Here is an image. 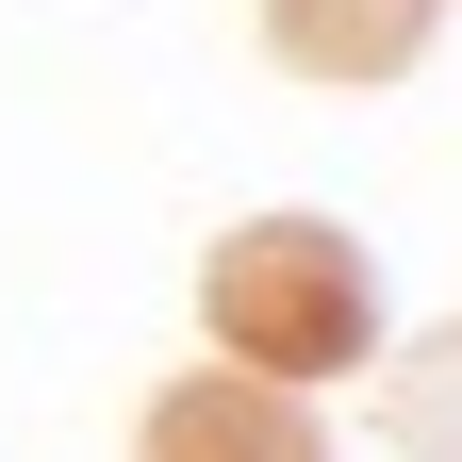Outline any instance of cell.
<instances>
[{
  "instance_id": "cell-3",
  "label": "cell",
  "mask_w": 462,
  "mask_h": 462,
  "mask_svg": "<svg viewBox=\"0 0 462 462\" xmlns=\"http://www.w3.org/2000/svg\"><path fill=\"white\" fill-rule=\"evenodd\" d=\"M430 17L446 0H264V50L298 83H330V99H364V83H396L430 50Z\"/></svg>"
},
{
  "instance_id": "cell-2",
  "label": "cell",
  "mask_w": 462,
  "mask_h": 462,
  "mask_svg": "<svg viewBox=\"0 0 462 462\" xmlns=\"http://www.w3.org/2000/svg\"><path fill=\"white\" fill-rule=\"evenodd\" d=\"M133 462H330L314 396L298 380H248V364H199L133 413Z\"/></svg>"
},
{
  "instance_id": "cell-1",
  "label": "cell",
  "mask_w": 462,
  "mask_h": 462,
  "mask_svg": "<svg viewBox=\"0 0 462 462\" xmlns=\"http://www.w3.org/2000/svg\"><path fill=\"white\" fill-rule=\"evenodd\" d=\"M199 330L231 346L248 380H346V364H380V248L346 215H248V231H215V264H199Z\"/></svg>"
},
{
  "instance_id": "cell-4",
  "label": "cell",
  "mask_w": 462,
  "mask_h": 462,
  "mask_svg": "<svg viewBox=\"0 0 462 462\" xmlns=\"http://www.w3.org/2000/svg\"><path fill=\"white\" fill-rule=\"evenodd\" d=\"M380 446H396V462H462V314L380 364Z\"/></svg>"
}]
</instances>
